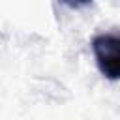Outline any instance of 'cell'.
I'll return each mask as SVG.
<instances>
[{
  "mask_svg": "<svg viewBox=\"0 0 120 120\" xmlns=\"http://www.w3.org/2000/svg\"><path fill=\"white\" fill-rule=\"evenodd\" d=\"M92 52L101 75L118 81L120 75V38L116 32H101L92 38Z\"/></svg>",
  "mask_w": 120,
  "mask_h": 120,
  "instance_id": "cell-1",
  "label": "cell"
},
{
  "mask_svg": "<svg viewBox=\"0 0 120 120\" xmlns=\"http://www.w3.org/2000/svg\"><path fill=\"white\" fill-rule=\"evenodd\" d=\"M62 4L69 6V8H82V6H88L92 4V0H60Z\"/></svg>",
  "mask_w": 120,
  "mask_h": 120,
  "instance_id": "cell-2",
  "label": "cell"
}]
</instances>
